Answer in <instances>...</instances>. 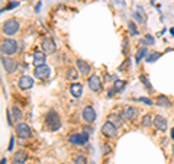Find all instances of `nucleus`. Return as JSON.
<instances>
[{
	"label": "nucleus",
	"mask_w": 174,
	"mask_h": 164,
	"mask_svg": "<svg viewBox=\"0 0 174 164\" xmlns=\"http://www.w3.org/2000/svg\"><path fill=\"white\" fill-rule=\"evenodd\" d=\"M45 125L49 131H58L61 128V119H60V116L55 110L48 112V115L45 118Z\"/></svg>",
	"instance_id": "obj_1"
},
{
	"label": "nucleus",
	"mask_w": 174,
	"mask_h": 164,
	"mask_svg": "<svg viewBox=\"0 0 174 164\" xmlns=\"http://www.w3.org/2000/svg\"><path fill=\"white\" fill-rule=\"evenodd\" d=\"M19 28H21V23L18 22L16 19H7L6 22L3 23V33L4 35H15V33L19 31Z\"/></svg>",
	"instance_id": "obj_2"
},
{
	"label": "nucleus",
	"mask_w": 174,
	"mask_h": 164,
	"mask_svg": "<svg viewBox=\"0 0 174 164\" xmlns=\"http://www.w3.org/2000/svg\"><path fill=\"white\" fill-rule=\"evenodd\" d=\"M15 52H18V42L15 39H4L1 42V54L13 55Z\"/></svg>",
	"instance_id": "obj_3"
},
{
	"label": "nucleus",
	"mask_w": 174,
	"mask_h": 164,
	"mask_svg": "<svg viewBox=\"0 0 174 164\" xmlns=\"http://www.w3.org/2000/svg\"><path fill=\"white\" fill-rule=\"evenodd\" d=\"M68 141L71 144H76V145H83L88 141V134L87 132H81V134H74V135H70L68 137Z\"/></svg>",
	"instance_id": "obj_4"
},
{
	"label": "nucleus",
	"mask_w": 174,
	"mask_h": 164,
	"mask_svg": "<svg viewBox=\"0 0 174 164\" xmlns=\"http://www.w3.org/2000/svg\"><path fill=\"white\" fill-rule=\"evenodd\" d=\"M102 132L109 137V138H113V137H116V134H118V129H116V125L115 123H112L110 120H108L106 123H103V126H102Z\"/></svg>",
	"instance_id": "obj_5"
},
{
	"label": "nucleus",
	"mask_w": 174,
	"mask_h": 164,
	"mask_svg": "<svg viewBox=\"0 0 174 164\" xmlns=\"http://www.w3.org/2000/svg\"><path fill=\"white\" fill-rule=\"evenodd\" d=\"M41 48L45 54H52L55 52L57 47H55V42L51 39V38H44L42 42H41Z\"/></svg>",
	"instance_id": "obj_6"
},
{
	"label": "nucleus",
	"mask_w": 174,
	"mask_h": 164,
	"mask_svg": "<svg viewBox=\"0 0 174 164\" xmlns=\"http://www.w3.org/2000/svg\"><path fill=\"white\" fill-rule=\"evenodd\" d=\"M87 83H88V87L91 89L93 92H100L102 90V78L97 74H93V76L88 77Z\"/></svg>",
	"instance_id": "obj_7"
},
{
	"label": "nucleus",
	"mask_w": 174,
	"mask_h": 164,
	"mask_svg": "<svg viewBox=\"0 0 174 164\" xmlns=\"http://www.w3.org/2000/svg\"><path fill=\"white\" fill-rule=\"evenodd\" d=\"M16 134H18V137L19 138H29L31 137V128H29V125H26V123H18L16 125Z\"/></svg>",
	"instance_id": "obj_8"
},
{
	"label": "nucleus",
	"mask_w": 174,
	"mask_h": 164,
	"mask_svg": "<svg viewBox=\"0 0 174 164\" xmlns=\"http://www.w3.org/2000/svg\"><path fill=\"white\" fill-rule=\"evenodd\" d=\"M1 64H3V68L7 73H15L16 71V67H18V63L13 58H9V57H3L1 58Z\"/></svg>",
	"instance_id": "obj_9"
},
{
	"label": "nucleus",
	"mask_w": 174,
	"mask_h": 164,
	"mask_svg": "<svg viewBox=\"0 0 174 164\" xmlns=\"http://www.w3.org/2000/svg\"><path fill=\"white\" fill-rule=\"evenodd\" d=\"M33 74H35V77H38V78H41V80H45V78H48L49 74H51V68L44 64V66L36 67L35 71H33Z\"/></svg>",
	"instance_id": "obj_10"
},
{
	"label": "nucleus",
	"mask_w": 174,
	"mask_h": 164,
	"mask_svg": "<svg viewBox=\"0 0 174 164\" xmlns=\"http://www.w3.org/2000/svg\"><path fill=\"white\" fill-rule=\"evenodd\" d=\"M136 116H138V109L133 108V106H126L122 112V115H120V118H125L128 120H135Z\"/></svg>",
	"instance_id": "obj_11"
},
{
	"label": "nucleus",
	"mask_w": 174,
	"mask_h": 164,
	"mask_svg": "<svg viewBox=\"0 0 174 164\" xmlns=\"http://www.w3.org/2000/svg\"><path fill=\"white\" fill-rule=\"evenodd\" d=\"M83 119L86 120L87 123L94 122V119H96V112H94V109L91 106H86L83 109Z\"/></svg>",
	"instance_id": "obj_12"
},
{
	"label": "nucleus",
	"mask_w": 174,
	"mask_h": 164,
	"mask_svg": "<svg viewBox=\"0 0 174 164\" xmlns=\"http://www.w3.org/2000/svg\"><path fill=\"white\" fill-rule=\"evenodd\" d=\"M154 126L157 129H160V131H165L167 129V119L164 116H161V115H157L154 118Z\"/></svg>",
	"instance_id": "obj_13"
},
{
	"label": "nucleus",
	"mask_w": 174,
	"mask_h": 164,
	"mask_svg": "<svg viewBox=\"0 0 174 164\" xmlns=\"http://www.w3.org/2000/svg\"><path fill=\"white\" fill-rule=\"evenodd\" d=\"M18 84H19V87L22 90H26V89H31L33 86V80L29 76H22L19 78V83Z\"/></svg>",
	"instance_id": "obj_14"
},
{
	"label": "nucleus",
	"mask_w": 174,
	"mask_h": 164,
	"mask_svg": "<svg viewBox=\"0 0 174 164\" xmlns=\"http://www.w3.org/2000/svg\"><path fill=\"white\" fill-rule=\"evenodd\" d=\"M45 60H46V57H45V52H41V51H36L35 54H33V64L35 67H39V66H44L45 64Z\"/></svg>",
	"instance_id": "obj_15"
},
{
	"label": "nucleus",
	"mask_w": 174,
	"mask_h": 164,
	"mask_svg": "<svg viewBox=\"0 0 174 164\" xmlns=\"http://www.w3.org/2000/svg\"><path fill=\"white\" fill-rule=\"evenodd\" d=\"M77 68H78V71H80L81 76H87L90 73V66L87 64L84 60H77Z\"/></svg>",
	"instance_id": "obj_16"
},
{
	"label": "nucleus",
	"mask_w": 174,
	"mask_h": 164,
	"mask_svg": "<svg viewBox=\"0 0 174 164\" xmlns=\"http://www.w3.org/2000/svg\"><path fill=\"white\" fill-rule=\"evenodd\" d=\"M70 92H71V95L76 99L81 98V95H83V86L80 83H73L71 87H70Z\"/></svg>",
	"instance_id": "obj_17"
},
{
	"label": "nucleus",
	"mask_w": 174,
	"mask_h": 164,
	"mask_svg": "<svg viewBox=\"0 0 174 164\" xmlns=\"http://www.w3.org/2000/svg\"><path fill=\"white\" fill-rule=\"evenodd\" d=\"M157 105L160 106V108H170L171 106V102L168 100L167 96H164V95H160V96H157Z\"/></svg>",
	"instance_id": "obj_18"
},
{
	"label": "nucleus",
	"mask_w": 174,
	"mask_h": 164,
	"mask_svg": "<svg viewBox=\"0 0 174 164\" xmlns=\"http://www.w3.org/2000/svg\"><path fill=\"white\" fill-rule=\"evenodd\" d=\"M26 158H28V154L25 153V151H18V153L13 154V161H26Z\"/></svg>",
	"instance_id": "obj_19"
},
{
	"label": "nucleus",
	"mask_w": 174,
	"mask_h": 164,
	"mask_svg": "<svg viewBox=\"0 0 174 164\" xmlns=\"http://www.w3.org/2000/svg\"><path fill=\"white\" fill-rule=\"evenodd\" d=\"M12 115H13V119L15 120H21L23 118V113H22V110L18 106H13L12 108Z\"/></svg>",
	"instance_id": "obj_20"
},
{
	"label": "nucleus",
	"mask_w": 174,
	"mask_h": 164,
	"mask_svg": "<svg viewBox=\"0 0 174 164\" xmlns=\"http://www.w3.org/2000/svg\"><path fill=\"white\" fill-rule=\"evenodd\" d=\"M142 125L145 128H151L152 125H154V118H152L151 115H145L144 119H142Z\"/></svg>",
	"instance_id": "obj_21"
},
{
	"label": "nucleus",
	"mask_w": 174,
	"mask_h": 164,
	"mask_svg": "<svg viewBox=\"0 0 174 164\" xmlns=\"http://www.w3.org/2000/svg\"><path fill=\"white\" fill-rule=\"evenodd\" d=\"M147 55V48H141L139 51H138V54H136V64H139L141 63V60Z\"/></svg>",
	"instance_id": "obj_22"
},
{
	"label": "nucleus",
	"mask_w": 174,
	"mask_h": 164,
	"mask_svg": "<svg viewBox=\"0 0 174 164\" xmlns=\"http://www.w3.org/2000/svg\"><path fill=\"white\" fill-rule=\"evenodd\" d=\"M123 87H125V81L116 80V81L113 83V90H115V92H120V90H122Z\"/></svg>",
	"instance_id": "obj_23"
},
{
	"label": "nucleus",
	"mask_w": 174,
	"mask_h": 164,
	"mask_svg": "<svg viewBox=\"0 0 174 164\" xmlns=\"http://www.w3.org/2000/svg\"><path fill=\"white\" fill-rule=\"evenodd\" d=\"M139 80L144 83V86L148 89V90H152V86L150 84V80H148V77H147V76H144V74H142V76H139Z\"/></svg>",
	"instance_id": "obj_24"
},
{
	"label": "nucleus",
	"mask_w": 174,
	"mask_h": 164,
	"mask_svg": "<svg viewBox=\"0 0 174 164\" xmlns=\"http://www.w3.org/2000/svg\"><path fill=\"white\" fill-rule=\"evenodd\" d=\"M160 57H161V54H160V52H152V54L148 55L147 61H148V63H154V61H157Z\"/></svg>",
	"instance_id": "obj_25"
},
{
	"label": "nucleus",
	"mask_w": 174,
	"mask_h": 164,
	"mask_svg": "<svg viewBox=\"0 0 174 164\" xmlns=\"http://www.w3.org/2000/svg\"><path fill=\"white\" fill-rule=\"evenodd\" d=\"M67 77H68L70 80H77L78 74H77V71L74 70V68H70V70H68V73H67Z\"/></svg>",
	"instance_id": "obj_26"
},
{
	"label": "nucleus",
	"mask_w": 174,
	"mask_h": 164,
	"mask_svg": "<svg viewBox=\"0 0 174 164\" xmlns=\"http://www.w3.org/2000/svg\"><path fill=\"white\" fill-rule=\"evenodd\" d=\"M141 44H144V45H152L154 44V38H152L151 35H147L144 39L141 41Z\"/></svg>",
	"instance_id": "obj_27"
},
{
	"label": "nucleus",
	"mask_w": 174,
	"mask_h": 164,
	"mask_svg": "<svg viewBox=\"0 0 174 164\" xmlns=\"http://www.w3.org/2000/svg\"><path fill=\"white\" fill-rule=\"evenodd\" d=\"M74 164H87L86 157H83V155H78V157H76V160H74Z\"/></svg>",
	"instance_id": "obj_28"
},
{
	"label": "nucleus",
	"mask_w": 174,
	"mask_h": 164,
	"mask_svg": "<svg viewBox=\"0 0 174 164\" xmlns=\"http://www.w3.org/2000/svg\"><path fill=\"white\" fill-rule=\"evenodd\" d=\"M109 120H110L112 123H115V125L120 123V120L118 119V116H116V115H110V116H109Z\"/></svg>",
	"instance_id": "obj_29"
},
{
	"label": "nucleus",
	"mask_w": 174,
	"mask_h": 164,
	"mask_svg": "<svg viewBox=\"0 0 174 164\" xmlns=\"http://www.w3.org/2000/svg\"><path fill=\"white\" fill-rule=\"evenodd\" d=\"M128 25H129V31H130V32L136 35V33H138V31H136V26H135V23H133V22H129Z\"/></svg>",
	"instance_id": "obj_30"
},
{
	"label": "nucleus",
	"mask_w": 174,
	"mask_h": 164,
	"mask_svg": "<svg viewBox=\"0 0 174 164\" xmlns=\"http://www.w3.org/2000/svg\"><path fill=\"white\" fill-rule=\"evenodd\" d=\"M139 100H141V102H144V103H147V105H150V106H151V105H152V100H151V99L141 98V99H139Z\"/></svg>",
	"instance_id": "obj_31"
},
{
	"label": "nucleus",
	"mask_w": 174,
	"mask_h": 164,
	"mask_svg": "<svg viewBox=\"0 0 174 164\" xmlns=\"http://www.w3.org/2000/svg\"><path fill=\"white\" fill-rule=\"evenodd\" d=\"M16 6H19V1H12L6 9H13V7H16Z\"/></svg>",
	"instance_id": "obj_32"
},
{
	"label": "nucleus",
	"mask_w": 174,
	"mask_h": 164,
	"mask_svg": "<svg viewBox=\"0 0 174 164\" xmlns=\"http://www.w3.org/2000/svg\"><path fill=\"white\" fill-rule=\"evenodd\" d=\"M128 66H129V61L126 60V61L123 63V66H120V67H119V71H123V70H125V68H126Z\"/></svg>",
	"instance_id": "obj_33"
},
{
	"label": "nucleus",
	"mask_w": 174,
	"mask_h": 164,
	"mask_svg": "<svg viewBox=\"0 0 174 164\" xmlns=\"http://www.w3.org/2000/svg\"><path fill=\"white\" fill-rule=\"evenodd\" d=\"M13 144H15V138L12 137V138H10V144H9V151H12V150H13Z\"/></svg>",
	"instance_id": "obj_34"
},
{
	"label": "nucleus",
	"mask_w": 174,
	"mask_h": 164,
	"mask_svg": "<svg viewBox=\"0 0 174 164\" xmlns=\"http://www.w3.org/2000/svg\"><path fill=\"white\" fill-rule=\"evenodd\" d=\"M113 93H115V90H113V89H112V90H109L108 96H109V98H112V96H113Z\"/></svg>",
	"instance_id": "obj_35"
},
{
	"label": "nucleus",
	"mask_w": 174,
	"mask_h": 164,
	"mask_svg": "<svg viewBox=\"0 0 174 164\" xmlns=\"http://www.w3.org/2000/svg\"><path fill=\"white\" fill-rule=\"evenodd\" d=\"M39 9H41V3H38V4H36V7H35V10L38 12V10H39Z\"/></svg>",
	"instance_id": "obj_36"
},
{
	"label": "nucleus",
	"mask_w": 174,
	"mask_h": 164,
	"mask_svg": "<svg viewBox=\"0 0 174 164\" xmlns=\"http://www.w3.org/2000/svg\"><path fill=\"white\" fill-rule=\"evenodd\" d=\"M7 163V160H6V158H1V164H6Z\"/></svg>",
	"instance_id": "obj_37"
},
{
	"label": "nucleus",
	"mask_w": 174,
	"mask_h": 164,
	"mask_svg": "<svg viewBox=\"0 0 174 164\" xmlns=\"http://www.w3.org/2000/svg\"><path fill=\"white\" fill-rule=\"evenodd\" d=\"M171 138H173V140H174V128H173V129H171Z\"/></svg>",
	"instance_id": "obj_38"
},
{
	"label": "nucleus",
	"mask_w": 174,
	"mask_h": 164,
	"mask_svg": "<svg viewBox=\"0 0 174 164\" xmlns=\"http://www.w3.org/2000/svg\"><path fill=\"white\" fill-rule=\"evenodd\" d=\"M12 164H23V163H22V161H13Z\"/></svg>",
	"instance_id": "obj_39"
},
{
	"label": "nucleus",
	"mask_w": 174,
	"mask_h": 164,
	"mask_svg": "<svg viewBox=\"0 0 174 164\" xmlns=\"http://www.w3.org/2000/svg\"><path fill=\"white\" fill-rule=\"evenodd\" d=\"M173 153H174V145H173Z\"/></svg>",
	"instance_id": "obj_40"
}]
</instances>
